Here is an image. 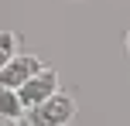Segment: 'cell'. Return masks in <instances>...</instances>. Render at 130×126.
Segmentation results:
<instances>
[{
	"instance_id": "8992f818",
	"label": "cell",
	"mask_w": 130,
	"mask_h": 126,
	"mask_svg": "<svg viewBox=\"0 0 130 126\" xmlns=\"http://www.w3.org/2000/svg\"><path fill=\"white\" fill-rule=\"evenodd\" d=\"M0 126H17L14 119H7V116H0Z\"/></svg>"
},
{
	"instance_id": "52a82bcc",
	"label": "cell",
	"mask_w": 130,
	"mask_h": 126,
	"mask_svg": "<svg viewBox=\"0 0 130 126\" xmlns=\"http://www.w3.org/2000/svg\"><path fill=\"white\" fill-rule=\"evenodd\" d=\"M127 55H130V34H127Z\"/></svg>"
},
{
	"instance_id": "7a4b0ae2",
	"label": "cell",
	"mask_w": 130,
	"mask_h": 126,
	"mask_svg": "<svg viewBox=\"0 0 130 126\" xmlns=\"http://www.w3.org/2000/svg\"><path fill=\"white\" fill-rule=\"evenodd\" d=\"M17 95H21V102H24L27 113H31V109H38L41 102H48L52 95H58V72H55V68L38 72L31 82H27V85L17 89Z\"/></svg>"
},
{
	"instance_id": "277c9868",
	"label": "cell",
	"mask_w": 130,
	"mask_h": 126,
	"mask_svg": "<svg viewBox=\"0 0 130 126\" xmlns=\"http://www.w3.org/2000/svg\"><path fill=\"white\" fill-rule=\"evenodd\" d=\"M24 113H27V109H24V102H21L17 89H7V85H0V116H7V119H14V123H17Z\"/></svg>"
},
{
	"instance_id": "3957f363",
	"label": "cell",
	"mask_w": 130,
	"mask_h": 126,
	"mask_svg": "<svg viewBox=\"0 0 130 126\" xmlns=\"http://www.w3.org/2000/svg\"><path fill=\"white\" fill-rule=\"evenodd\" d=\"M38 72H45V65H41L34 55H14L10 65L0 72V85H7V89H21V85H27Z\"/></svg>"
},
{
	"instance_id": "5b68a950",
	"label": "cell",
	"mask_w": 130,
	"mask_h": 126,
	"mask_svg": "<svg viewBox=\"0 0 130 126\" xmlns=\"http://www.w3.org/2000/svg\"><path fill=\"white\" fill-rule=\"evenodd\" d=\"M17 55V38L10 31H0V72L10 65V58Z\"/></svg>"
},
{
	"instance_id": "6da1fadb",
	"label": "cell",
	"mask_w": 130,
	"mask_h": 126,
	"mask_svg": "<svg viewBox=\"0 0 130 126\" xmlns=\"http://www.w3.org/2000/svg\"><path fill=\"white\" fill-rule=\"evenodd\" d=\"M27 119H31V126H69L72 119H75V99L65 95V92H58L48 102H41L38 109H31Z\"/></svg>"
}]
</instances>
